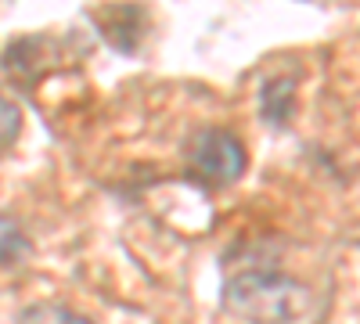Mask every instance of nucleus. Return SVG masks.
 <instances>
[{
  "label": "nucleus",
  "mask_w": 360,
  "mask_h": 324,
  "mask_svg": "<svg viewBox=\"0 0 360 324\" xmlns=\"http://www.w3.org/2000/svg\"><path fill=\"white\" fill-rule=\"evenodd\" d=\"M18 127H22V119H18L15 101H8L4 94H0V152H4L8 144L18 137Z\"/></svg>",
  "instance_id": "nucleus-5"
},
{
  "label": "nucleus",
  "mask_w": 360,
  "mask_h": 324,
  "mask_svg": "<svg viewBox=\"0 0 360 324\" xmlns=\"http://www.w3.org/2000/svg\"><path fill=\"white\" fill-rule=\"evenodd\" d=\"M224 306L249 324H285L303 313L307 288L285 274H242L227 281Z\"/></svg>",
  "instance_id": "nucleus-1"
},
{
  "label": "nucleus",
  "mask_w": 360,
  "mask_h": 324,
  "mask_svg": "<svg viewBox=\"0 0 360 324\" xmlns=\"http://www.w3.org/2000/svg\"><path fill=\"white\" fill-rule=\"evenodd\" d=\"M29 252V238L22 234V227L0 213V267H15V263H22Z\"/></svg>",
  "instance_id": "nucleus-3"
},
{
  "label": "nucleus",
  "mask_w": 360,
  "mask_h": 324,
  "mask_svg": "<svg viewBox=\"0 0 360 324\" xmlns=\"http://www.w3.org/2000/svg\"><path fill=\"white\" fill-rule=\"evenodd\" d=\"M188 162L205 184H231L245 169V148L227 130H202L188 144Z\"/></svg>",
  "instance_id": "nucleus-2"
},
{
  "label": "nucleus",
  "mask_w": 360,
  "mask_h": 324,
  "mask_svg": "<svg viewBox=\"0 0 360 324\" xmlns=\"http://www.w3.org/2000/svg\"><path fill=\"white\" fill-rule=\"evenodd\" d=\"M18 324H90V320L65 310V306H58V303H37V306H29L22 313Z\"/></svg>",
  "instance_id": "nucleus-4"
}]
</instances>
